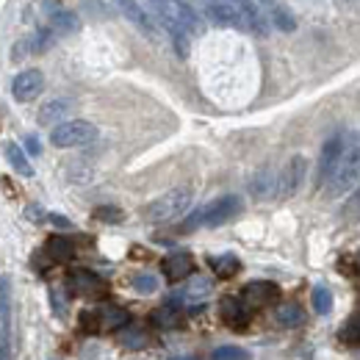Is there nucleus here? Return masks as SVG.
Segmentation results:
<instances>
[{
  "instance_id": "f257e3e1",
  "label": "nucleus",
  "mask_w": 360,
  "mask_h": 360,
  "mask_svg": "<svg viewBox=\"0 0 360 360\" xmlns=\"http://www.w3.org/2000/svg\"><path fill=\"white\" fill-rule=\"evenodd\" d=\"M355 183H360V131H338L321 147L316 186L327 200H335Z\"/></svg>"
},
{
  "instance_id": "f03ea898",
  "label": "nucleus",
  "mask_w": 360,
  "mask_h": 360,
  "mask_svg": "<svg viewBox=\"0 0 360 360\" xmlns=\"http://www.w3.org/2000/svg\"><path fill=\"white\" fill-rule=\"evenodd\" d=\"M241 211H244V200H241V194H225V197H219V200H214V202H208V205L197 208V211L183 222L180 230L227 225V222H230V219H236Z\"/></svg>"
},
{
  "instance_id": "7ed1b4c3",
  "label": "nucleus",
  "mask_w": 360,
  "mask_h": 360,
  "mask_svg": "<svg viewBox=\"0 0 360 360\" xmlns=\"http://www.w3.org/2000/svg\"><path fill=\"white\" fill-rule=\"evenodd\" d=\"M191 202H194V191L191 188H186V186L183 188H172V191L161 194L158 200L147 202L141 217L147 222H153V225H164V222H172V219L183 217L191 208Z\"/></svg>"
},
{
  "instance_id": "20e7f679",
  "label": "nucleus",
  "mask_w": 360,
  "mask_h": 360,
  "mask_svg": "<svg viewBox=\"0 0 360 360\" xmlns=\"http://www.w3.org/2000/svg\"><path fill=\"white\" fill-rule=\"evenodd\" d=\"M97 139V125H91L86 120H67L61 125L53 128L50 141L61 150H70V147H86Z\"/></svg>"
},
{
  "instance_id": "39448f33",
  "label": "nucleus",
  "mask_w": 360,
  "mask_h": 360,
  "mask_svg": "<svg viewBox=\"0 0 360 360\" xmlns=\"http://www.w3.org/2000/svg\"><path fill=\"white\" fill-rule=\"evenodd\" d=\"M131 324V314L125 308L117 305H105V308H91L81 314V327L86 333H100V330H120Z\"/></svg>"
},
{
  "instance_id": "423d86ee",
  "label": "nucleus",
  "mask_w": 360,
  "mask_h": 360,
  "mask_svg": "<svg viewBox=\"0 0 360 360\" xmlns=\"http://www.w3.org/2000/svg\"><path fill=\"white\" fill-rule=\"evenodd\" d=\"M67 288L75 294V297H84V300H97L108 291V283L94 274L89 269H72L67 274Z\"/></svg>"
},
{
  "instance_id": "0eeeda50",
  "label": "nucleus",
  "mask_w": 360,
  "mask_h": 360,
  "mask_svg": "<svg viewBox=\"0 0 360 360\" xmlns=\"http://www.w3.org/2000/svg\"><path fill=\"white\" fill-rule=\"evenodd\" d=\"M42 91H45V75H42V70H22L11 81V94H14L17 103H34Z\"/></svg>"
},
{
  "instance_id": "6e6552de",
  "label": "nucleus",
  "mask_w": 360,
  "mask_h": 360,
  "mask_svg": "<svg viewBox=\"0 0 360 360\" xmlns=\"http://www.w3.org/2000/svg\"><path fill=\"white\" fill-rule=\"evenodd\" d=\"M250 311L252 308H264L280 300V285L271 283V280H255V283H247L241 288V297H238Z\"/></svg>"
},
{
  "instance_id": "1a4fd4ad",
  "label": "nucleus",
  "mask_w": 360,
  "mask_h": 360,
  "mask_svg": "<svg viewBox=\"0 0 360 360\" xmlns=\"http://www.w3.org/2000/svg\"><path fill=\"white\" fill-rule=\"evenodd\" d=\"M238 20H241V31H250L255 37H266L271 31L266 6L261 3H238Z\"/></svg>"
},
{
  "instance_id": "9d476101",
  "label": "nucleus",
  "mask_w": 360,
  "mask_h": 360,
  "mask_svg": "<svg viewBox=\"0 0 360 360\" xmlns=\"http://www.w3.org/2000/svg\"><path fill=\"white\" fill-rule=\"evenodd\" d=\"M305 172H308V161H305L302 155H294V158L285 164V169L277 172V197H291V194L302 186Z\"/></svg>"
},
{
  "instance_id": "9b49d317",
  "label": "nucleus",
  "mask_w": 360,
  "mask_h": 360,
  "mask_svg": "<svg viewBox=\"0 0 360 360\" xmlns=\"http://www.w3.org/2000/svg\"><path fill=\"white\" fill-rule=\"evenodd\" d=\"M11 344V285L8 277H0V360L8 358Z\"/></svg>"
},
{
  "instance_id": "f8f14e48",
  "label": "nucleus",
  "mask_w": 360,
  "mask_h": 360,
  "mask_svg": "<svg viewBox=\"0 0 360 360\" xmlns=\"http://www.w3.org/2000/svg\"><path fill=\"white\" fill-rule=\"evenodd\" d=\"M120 8H122V14L134 22L147 39H158L161 28H158V22H155V17L150 14L147 6H141V3H128V0H125V3H120Z\"/></svg>"
},
{
  "instance_id": "ddd939ff",
  "label": "nucleus",
  "mask_w": 360,
  "mask_h": 360,
  "mask_svg": "<svg viewBox=\"0 0 360 360\" xmlns=\"http://www.w3.org/2000/svg\"><path fill=\"white\" fill-rule=\"evenodd\" d=\"M219 319L225 321L227 327H233V330H247V324L252 319V311L238 297H225L219 302Z\"/></svg>"
},
{
  "instance_id": "4468645a",
  "label": "nucleus",
  "mask_w": 360,
  "mask_h": 360,
  "mask_svg": "<svg viewBox=\"0 0 360 360\" xmlns=\"http://www.w3.org/2000/svg\"><path fill=\"white\" fill-rule=\"evenodd\" d=\"M161 271H164V277L169 283H180V280L194 274V258L188 252H172V255H167L161 261Z\"/></svg>"
},
{
  "instance_id": "2eb2a0df",
  "label": "nucleus",
  "mask_w": 360,
  "mask_h": 360,
  "mask_svg": "<svg viewBox=\"0 0 360 360\" xmlns=\"http://www.w3.org/2000/svg\"><path fill=\"white\" fill-rule=\"evenodd\" d=\"M205 17L214 22V25H222V28H241V20H238V3H205L202 6Z\"/></svg>"
},
{
  "instance_id": "dca6fc26",
  "label": "nucleus",
  "mask_w": 360,
  "mask_h": 360,
  "mask_svg": "<svg viewBox=\"0 0 360 360\" xmlns=\"http://www.w3.org/2000/svg\"><path fill=\"white\" fill-rule=\"evenodd\" d=\"M45 8L50 11V25H53L56 34L70 37V34H78V31H81L78 14H72V11H67V8H58V6H53V3H45Z\"/></svg>"
},
{
  "instance_id": "f3484780",
  "label": "nucleus",
  "mask_w": 360,
  "mask_h": 360,
  "mask_svg": "<svg viewBox=\"0 0 360 360\" xmlns=\"http://www.w3.org/2000/svg\"><path fill=\"white\" fill-rule=\"evenodd\" d=\"M175 17H178V25L188 37H200L205 31L202 14H197V8L191 3H175Z\"/></svg>"
},
{
  "instance_id": "a211bd4d",
  "label": "nucleus",
  "mask_w": 360,
  "mask_h": 360,
  "mask_svg": "<svg viewBox=\"0 0 360 360\" xmlns=\"http://www.w3.org/2000/svg\"><path fill=\"white\" fill-rule=\"evenodd\" d=\"M180 321H183V314H180V302H175V300H169L167 305H161L150 314V324H155L161 330H175V327H180Z\"/></svg>"
},
{
  "instance_id": "6ab92c4d",
  "label": "nucleus",
  "mask_w": 360,
  "mask_h": 360,
  "mask_svg": "<svg viewBox=\"0 0 360 360\" xmlns=\"http://www.w3.org/2000/svg\"><path fill=\"white\" fill-rule=\"evenodd\" d=\"M45 255L53 264H67L75 255V244L67 236H50L45 241Z\"/></svg>"
},
{
  "instance_id": "aec40b11",
  "label": "nucleus",
  "mask_w": 360,
  "mask_h": 360,
  "mask_svg": "<svg viewBox=\"0 0 360 360\" xmlns=\"http://www.w3.org/2000/svg\"><path fill=\"white\" fill-rule=\"evenodd\" d=\"M250 191L264 200V197H277V172L274 169H261L255 178L250 180Z\"/></svg>"
},
{
  "instance_id": "412c9836",
  "label": "nucleus",
  "mask_w": 360,
  "mask_h": 360,
  "mask_svg": "<svg viewBox=\"0 0 360 360\" xmlns=\"http://www.w3.org/2000/svg\"><path fill=\"white\" fill-rule=\"evenodd\" d=\"M3 155H6V161L11 164V169L14 172H20V175H34V169H31V161L25 158V153H22V147L17 144V141H8L6 147H3Z\"/></svg>"
},
{
  "instance_id": "4be33fe9",
  "label": "nucleus",
  "mask_w": 360,
  "mask_h": 360,
  "mask_svg": "<svg viewBox=\"0 0 360 360\" xmlns=\"http://www.w3.org/2000/svg\"><path fill=\"white\" fill-rule=\"evenodd\" d=\"M67 111H70L67 100H50L39 108V125H61Z\"/></svg>"
},
{
  "instance_id": "5701e85b",
  "label": "nucleus",
  "mask_w": 360,
  "mask_h": 360,
  "mask_svg": "<svg viewBox=\"0 0 360 360\" xmlns=\"http://www.w3.org/2000/svg\"><path fill=\"white\" fill-rule=\"evenodd\" d=\"M208 264H211V269L219 280H230L241 271V261L236 255H217V258H208Z\"/></svg>"
},
{
  "instance_id": "b1692460",
  "label": "nucleus",
  "mask_w": 360,
  "mask_h": 360,
  "mask_svg": "<svg viewBox=\"0 0 360 360\" xmlns=\"http://www.w3.org/2000/svg\"><path fill=\"white\" fill-rule=\"evenodd\" d=\"M266 11H269V25H274L277 31H294V28H297V20H294V14H291L285 6L269 3Z\"/></svg>"
},
{
  "instance_id": "393cba45",
  "label": "nucleus",
  "mask_w": 360,
  "mask_h": 360,
  "mask_svg": "<svg viewBox=\"0 0 360 360\" xmlns=\"http://www.w3.org/2000/svg\"><path fill=\"white\" fill-rule=\"evenodd\" d=\"M338 341L344 347H360V311L344 321V327L338 330Z\"/></svg>"
},
{
  "instance_id": "a878e982",
  "label": "nucleus",
  "mask_w": 360,
  "mask_h": 360,
  "mask_svg": "<svg viewBox=\"0 0 360 360\" xmlns=\"http://www.w3.org/2000/svg\"><path fill=\"white\" fill-rule=\"evenodd\" d=\"M167 34H169V42H172V47H175V53H178L180 58H188V47H191V37L183 31L178 25V17H175V22L172 25H167L164 28Z\"/></svg>"
},
{
  "instance_id": "bb28decb",
  "label": "nucleus",
  "mask_w": 360,
  "mask_h": 360,
  "mask_svg": "<svg viewBox=\"0 0 360 360\" xmlns=\"http://www.w3.org/2000/svg\"><path fill=\"white\" fill-rule=\"evenodd\" d=\"M274 316H277V321H280L283 327H300V324L305 321V314H302V308H300L297 302H283Z\"/></svg>"
},
{
  "instance_id": "cd10ccee",
  "label": "nucleus",
  "mask_w": 360,
  "mask_h": 360,
  "mask_svg": "<svg viewBox=\"0 0 360 360\" xmlns=\"http://www.w3.org/2000/svg\"><path fill=\"white\" fill-rule=\"evenodd\" d=\"M53 42H56V31L53 28H39L37 37L28 39V50L31 53H45V50H50Z\"/></svg>"
},
{
  "instance_id": "c85d7f7f",
  "label": "nucleus",
  "mask_w": 360,
  "mask_h": 360,
  "mask_svg": "<svg viewBox=\"0 0 360 360\" xmlns=\"http://www.w3.org/2000/svg\"><path fill=\"white\" fill-rule=\"evenodd\" d=\"M208 291H211V280H205V277H194V280H191V285L183 291V297H178L175 302H180V300H197V302H200Z\"/></svg>"
},
{
  "instance_id": "c756f323",
  "label": "nucleus",
  "mask_w": 360,
  "mask_h": 360,
  "mask_svg": "<svg viewBox=\"0 0 360 360\" xmlns=\"http://www.w3.org/2000/svg\"><path fill=\"white\" fill-rule=\"evenodd\" d=\"M314 311L316 314H330L333 311V294H330V288H324V285H316L314 288Z\"/></svg>"
},
{
  "instance_id": "7c9ffc66",
  "label": "nucleus",
  "mask_w": 360,
  "mask_h": 360,
  "mask_svg": "<svg viewBox=\"0 0 360 360\" xmlns=\"http://www.w3.org/2000/svg\"><path fill=\"white\" fill-rule=\"evenodd\" d=\"M131 285H134V291L139 294H155L158 291V277L155 274H136L134 280H131Z\"/></svg>"
},
{
  "instance_id": "2f4dec72",
  "label": "nucleus",
  "mask_w": 360,
  "mask_h": 360,
  "mask_svg": "<svg viewBox=\"0 0 360 360\" xmlns=\"http://www.w3.org/2000/svg\"><path fill=\"white\" fill-rule=\"evenodd\" d=\"M122 344H125L128 349H144V347L150 344V335H147L144 330H134V327H131V330L122 333Z\"/></svg>"
},
{
  "instance_id": "473e14b6",
  "label": "nucleus",
  "mask_w": 360,
  "mask_h": 360,
  "mask_svg": "<svg viewBox=\"0 0 360 360\" xmlns=\"http://www.w3.org/2000/svg\"><path fill=\"white\" fill-rule=\"evenodd\" d=\"M211 360H250V352L241 347H219L211 352Z\"/></svg>"
},
{
  "instance_id": "72a5a7b5",
  "label": "nucleus",
  "mask_w": 360,
  "mask_h": 360,
  "mask_svg": "<svg viewBox=\"0 0 360 360\" xmlns=\"http://www.w3.org/2000/svg\"><path fill=\"white\" fill-rule=\"evenodd\" d=\"M94 217H97L100 222H108V225H120V222L125 219V214H122L120 208H114V205H100V208H94Z\"/></svg>"
},
{
  "instance_id": "f704fd0d",
  "label": "nucleus",
  "mask_w": 360,
  "mask_h": 360,
  "mask_svg": "<svg viewBox=\"0 0 360 360\" xmlns=\"http://www.w3.org/2000/svg\"><path fill=\"white\" fill-rule=\"evenodd\" d=\"M344 214H347V217H352V219H360V186H358V191L352 194V200L347 202Z\"/></svg>"
},
{
  "instance_id": "c9c22d12",
  "label": "nucleus",
  "mask_w": 360,
  "mask_h": 360,
  "mask_svg": "<svg viewBox=\"0 0 360 360\" xmlns=\"http://www.w3.org/2000/svg\"><path fill=\"white\" fill-rule=\"evenodd\" d=\"M25 53H31V50H28V39H22V42L14 45V50H11V61H22Z\"/></svg>"
},
{
  "instance_id": "e433bc0d",
  "label": "nucleus",
  "mask_w": 360,
  "mask_h": 360,
  "mask_svg": "<svg viewBox=\"0 0 360 360\" xmlns=\"http://www.w3.org/2000/svg\"><path fill=\"white\" fill-rule=\"evenodd\" d=\"M25 144H28V150H31L34 155H39V153H42V147H39V139H37V136H25Z\"/></svg>"
},
{
  "instance_id": "4c0bfd02",
  "label": "nucleus",
  "mask_w": 360,
  "mask_h": 360,
  "mask_svg": "<svg viewBox=\"0 0 360 360\" xmlns=\"http://www.w3.org/2000/svg\"><path fill=\"white\" fill-rule=\"evenodd\" d=\"M50 222L56 227H70V219H64V217H58V214H50Z\"/></svg>"
},
{
  "instance_id": "58836bf2",
  "label": "nucleus",
  "mask_w": 360,
  "mask_h": 360,
  "mask_svg": "<svg viewBox=\"0 0 360 360\" xmlns=\"http://www.w3.org/2000/svg\"><path fill=\"white\" fill-rule=\"evenodd\" d=\"M349 264H352V266H349V271H352L355 277H360V255H352V258H349Z\"/></svg>"
},
{
  "instance_id": "ea45409f",
  "label": "nucleus",
  "mask_w": 360,
  "mask_h": 360,
  "mask_svg": "<svg viewBox=\"0 0 360 360\" xmlns=\"http://www.w3.org/2000/svg\"><path fill=\"white\" fill-rule=\"evenodd\" d=\"M28 219H34V222H42V211L31 205V208H28Z\"/></svg>"
},
{
  "instance_id": "a19ab883",
  "label": "nucleus",
  "mask_w": 360,
  "mask_h": 360,
  "mask_svg": "<svg viewBox=\"0 0 360 360\" xmlns=\"http://www.w3.org/2000/svg\"><path fill=\"white\" fill-rule=\"evenodd\" d=\"M172 360H197V358H172Z\"/></svg>"
}]
</instances>
